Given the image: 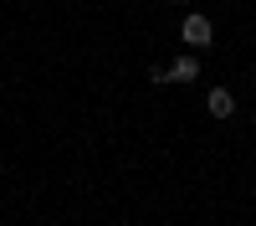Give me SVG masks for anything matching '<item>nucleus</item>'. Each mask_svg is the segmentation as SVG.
Listing matches in <instances>:
<instances>
[{"instance_id": "1", "label": "nucleus", "mask_w": 256, "mask_h": 226, "mask_svg": "<svg viewBox=\"0 0 256 226\" xmlns=\"http://www.w3.org/2000/svg\"><path fill=\"white\" fill-rule=\"evenodd\" d=\"M180 36H184V47H210V41H216V26H210V16L190 11L184 26H180Z\"/></svg>"}, {"instance_id": "2", "label": "nucleus", "mask_w": 256, "mask_h": 226, "mask_svg": "<svg viewBox=\"0 0 256 226\" xmlns=\"http://www.w3.org/2000/svg\"><path fill=\"white\" fill-rule=\"evenodd\" d=\"M195 77H200V57L195 52H184V57L169 62V82H195Z\"/></svg>"}, {"instance_id": "3", "label": "nucleus", "mask_w": 256, "mask_h": 226, "mask_svg": "<svg viewBox=\"0 0 256 226\" xmlns=\"http://www.w3.org/2000/svg\"><path fill=\"white\" fill-rule=\"evenodd\" d=\"M205 108H210V118H230V113H236V98H230L226 88H210L205 93Z\"/></svg>"}, {"instance_id": "4", "label": "nucleus", "mask_w": 256, "mask_h": 226, "mask_svg": "<svg viewBox=\"0 0 256 226\" xmlns=\"http://www.w3.org/2000/svg\"><path fill=\"white\" fill-rule=\"evenodd\" d=\"M169 6H190V0H169Z\"/></svg>"}, {"instance_id": "5", "label": "nucleus", "mask_w": 256, "mask_h": 226, "mask_svg": "<svg viewBox=\"0 0 256 226\" xmlns=\"http://www.w3.org/2000/svg\"><path fill=\"white\" fill-rule=\"evenodd\" d=\"M251 123H256V118H251Z\"/></svg>"}]
</instances>
